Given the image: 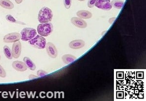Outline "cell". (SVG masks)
I'll return each instance as SVG.
<instances>
[{"label": "cell", "mask_w": 146, "mask_h": 101, "mask_svg": "<svg viewBox=\"0 0 146 101\" xmlns=\"http://www.w3.org/2000/svg\"><path fill=\"white\" fill-rule=\"evenodd\" d=\"M79 1H84L85 0H78Z\"/></svg>", "instance_id": "cell-26"}, {"label": "cell", "mask_w": 146, "mask_h": 101, "mask_svg": "<svg viewBox=\"0 0 146 101\" xmlns=\"http://www.w3.org/2000/svg\"><path fill=\"white\" fill-rule=\"evenodd\" d=\"M0 5L7 9H12L14 8L13 3L9 0H0Z\"/></svg>", "instance_id": "cell-14"}, {"label": "cell", "mask_w": 146, "mask_h": 101, "mask_svg": "<svg viewBox=\"0 0 146 101\" xmlns=\"http://www.w3.org/2000/svg\"><path fill=\"white\" fill-rule=\"evenodd\" d=\"M21 39V35L18 33H12L5 35L3 38V42L7 43H14Z\"/></svg>", "instance_id": "cell-5"}, {"label": "cell", "mask_w": 146, "mask_h": 101, "mask_svg": "<svg viewBox=\"0 0 146 101\" xmlns=\"http://www.w3.org/2000/svg\"><path fill=\"white\" fill-rule=\"evenodd\" d=\"M46 50L48 55L52 58H56L58 55V51L56 48L53 44L48 42L46 45Z\"/></svg>", "instance_id": "cell-8"}, {"label": "cell", "mask_w": 146, "mask_h": 101, "mask_svg": "<svg viewBox=\"0 0 146 101\" xmlns=\"http://www.w3.org/2000/svg\"><path fill=\"white\" fill-rule=\"evenodd\" d=\"M23 61L27 67V68H29V69L32 70V71H34L36 69V67L35 63H34L30 58L25 57L23 59Z\"/></svg>", "instance_id": "cell-15"}, {"label": "cell", "mask_w": 146, "mask_h": 101, "mask_svg": "<svg viewBox=\"0 0 146 101\" xmlns=\"http://www.w3.org/2000/svg\"><path fill=\"white\" fill-rule=\"evenodd\" d=\"M23 0H15V2L17 3V4H20L23 2Z\"/></svg>", "instance_id": "cell-25"}, {"label": "cell", "mask_w": 146, "mask_h": 101, "mask_svg": "<svg viewBox=\"0 0 146 101\" xmlns=\"http://www.w3.org/2000/svg\"><path fill=\"white\" fill-rule=\"evenodd\" d=\"M76 15L80 18L82 19H88L91 18L92 14L87 10H80L76 12Z\"/></svg>", "instance_id": "cell-12"}, {"label": "cell", "mask_w": 146, "mask_h": 101, "mask_svg": "<svg viewBox=\"0 0 146 101\" xmlns=\"http://www.w3.org/2000/svg\"><path fill=\"white\" fill-rule=\"evenodd\" d=\"M21 39L23 41H27L35 37L36 35V30L31 28H25L21 32Z\"/></svg>", "instance_id": "cell-4"}, {"label": "cell", "mask_w": 146, "mask_h": 101, "mask_svg": "<svg viewBox=\"0 0 146 101\" xmlns=\"http://www.w3.org/2000/svg\"><path fill=\"white\" fill-rule=\"evenodd\" d=\"M29 44L32 46L38 49H43L46 45V40L41 35H36L29 41Z\"/></svg>", "instance_id": "cell-3"}, {"label": "cell", "mask_w": 146, "mask_h": 101, "mask_svg": "<svg viewBox=\"0 0 146 101\" xmlns=\"http://www.w3.org/2000/svg\"><path fill=\"white\" fill-rule=\"evenodd\" d=\"M111 6L115 8L120 9L122 8L124 5V2L120 0H113L111 2Z\"/></svg>", "instance_id": "cell-16"}, {"label": "cell", "mask_w": 146, "mask_h": 101, "mask_svg": "<svg viewBox=\"0 0 146 101\" xmlns=\"http://www.w3.org/2000/svg\"><path fill=\"white\" fill-rule=\"evenodd\" d=\"M12 66L14 69L17 71H25L27 69V67L24 62L21 61H15L12 63Z\"/></svg>", "instance_id": "cell-10"}, {"label": "cell", "mask_w": 146, "mask_h": 101, "mask_svg": "<svg viewBox=\"0 0 146 101\" xmlns=\"http://www.w3.org/2000/svg\"><path fill=\"white\" fill-rule=\"evenodd\" d=\"M38 78V76H36L33 75H30L29 76V79H34V78Z\"/></svg>", "instance_id": "cell-24"}, {"label": "cell", "mask_w": 146, "mask_h": 101, "mask_svg": "<svg viewBox=\"0 0 146 101\" xmlns=\"http://www.w3.org/2000/svg\"><path fill=\"white\" fill-rule=\"evenodd\" d=\"M84 41L82 40H73L71 42L69 46L70 48L74 50H78L82 48L85 46Z\"/></svg>", "instance_id": "cell-11"}, {"label": "cell", "mask_w": 146, "mask_h": 101, "mask_svg": "<svg viewBox=\"0 0 146 101\" xmlns=\"http://www.w3.org/2000/svg\"><path fill=\"white\" fill-rule=\"evenodd\" d=\"M6 75L7 74H6L5 70L0 65V77H1L2 78H5L6 76Z\"/></svg>", "instance_id": "cell-20"}, {"label": "cell", "mask_w": 146, "mask_h": 101, "mask_svg": "<svg viewBox=\"0 0 146 101\" xmlns=\"http://www.w3.org/2000/svg\"><path fill=\"white\" fill-rule=\"evenodd\" d=\"M22 51V45L19 41L14 42L12 48L13 58L17 59L21 55Z\"/></svg>", "instance_id": "cell-7"}, {"label": "cell", "mask_w": 146, "mask_h": 101, "mask_svg": "<svg viewBox=\"0 0 146 101\" xmlns=\"http://www.w3.org/2000/svg\"><path fill=\"white\" fill-rule=\"evenodd\" d=\"M95 6L98 8L109 11L112 8L110 0H97Z\"/></svg>", "instance_id": "cell-6"}, {"label": "cell", "mask_w": 146, "mask_h": 101, "mask_svg": "<svg viewBox=\"0 0 146 101\" xmlns=\"http://www.w3.org/2000/svg\"><path fill=\"white\" fill-rule=\"evenodd\" d=\"M3 50L4 54L7 59H8L9 60H11L13 58L12 51L9 46H3Z\"/></svg>", "instance_id": "cell-17"}, {"label": "cell", "mask_w": 146, "mask_h": 101, "mask_svg": "<svg viewBox=\"0 0 146 101\" xmlns=\"http://www.w3.org/2000/svg\"><path fill=\"white\" fill-rule=\"evenodd\" d=\"M97 0H89L88 2V7L90 8H92L95 5Z\"/></svg>", "instance_id": "cell-22"}, {"label": "cell", "mask_w": 146, "mask_h": 101, "mask_svg": "<svg viewBox=\"0 0 146 101\" xmlns=\"http://www.w3.org/2000/svg\"><path fill=\"white\" fill-rule=\"evenodd\" d=\"M0 59H1V55H0Z\"/></svg>", "instance_id": "cell-27"}, {"label": "cell", "mask_w": 146, "mask_h": 101, "mask_svg": "<svg viewBox=\"0 0 146 101\" xmlns=\"http://www.w3.org/2000/svg\"><path fill=\"white\" fill-rule=\"evenodd\" d=\"M48 73H47L46 72H45V71H44V70H38V71H37V73H36V74L38 75V76H44L45 75H47Z\"/></svg>", "instance_id": "cell-21"}, {"label": "cell", "mask_w": 146, "mask_h": 101, "mask_svg": "<svg viewBox=\"0 0 146 101\" xmlns=\"http://www.w3.org/2000/svg\"><path fill=\"white\" fill-rule=\"evenodd\" d=\"M53 13L50 8L47 7L42 8L38 13V20L40 23H45L51 21Z\"/></svg>", "instance_id": "cell-1"}, {"label": "cell", "mask_w": 146, "mask_h": 101, "mask_svg": "<svg viewBox=\"0 0 146 101\" xmlns=\"http://www.w3.org/2000/svg\"><path fill=\"white\" fill-rule=\"evenodd\" d=\"M71 22L73 25L79 28H85L87 26L86 22L80 18L73 17L71 19Z\"/></svg>", "instance_id": "cell-9"}, {"label": "cell", "mask_w": 146, "mask_h": 101, "mask_svg": "<svg viewBox=\"0 0 146 101\" xmlns=\"http://www.w3.org/2000/svg\"><path fill=\"white\" fill-rule=\"evenodd\" d=\"M65 7L66 9H69L71 6L72 0H63Z\"/></svg>", "instance_id": "cell-19"}, {"label": "cell", "mask_w": 146, "mask_h": 101, "mask_svg": "<svg viewBox=\"0 0 146 101\" xmlns=\"http://www.w3.org/2000/svg\"><path fill=\"white\" fill-rule=\"evenodd\" d=\"M53 31V26L50 22L40 24L37 27V31L42 36L46 37L50 35Z\"/></svg>", "instance_id": "cell-2"}, {"label": "cell", "mask_w": 146, "mask_h": 101, "mask_svg": "<svg viewBox=\"0 0 146 101\" xmlns=\"http://www.w3.org/2000/svg\"><path fill=\"white\" fill-rule=\"evenodd\" d=\"M115 18H116L115 17H113V18H110L109 20V22L110 24H112V23L114 22V21H115Z\"/></svg>", "instance_id": "cell-23"}, {"label": "cell", "mask_w": 146, "mask_h": 101, "mask_svg": "<svg viewBox=\"0 0 146 101\" xmlns=\"http://www.w3.org/2000/svg\"><path fill=\"white\" fill-rule=\"evenodd\" d=\"M5 18H6L7 21H8L9 22H11V23H20V22H18L17 20H16L14 18L13 16H12L11 15H7L6 17H5Z\"/></svg>", "instance_id": "cell-18"}, {"label": "cell", "mask_w": 146, "mask_h": 101, "mask_svg": "<svg viewBox=\"0 0 146 101\" xmlns=\"http://www.w3.org/2000/svg\"><path fill=\"white\" fill-rule=\"evenodd\" d=\"M76 57L71 54H65L62 57V60L65 64L68 65L76 60Z\"/></svg>", "instance_id": "cell-13"}]
</instances>
